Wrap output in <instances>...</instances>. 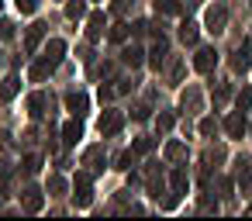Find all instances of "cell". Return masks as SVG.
Returning <instances> with one entry per match:
<instances>
[{"label": "cell", "mask_w": 252, "mask_h": 221, "mask_svg": "<svg viewBox=\"0 0 252 221\" xmlns=\"http://www.w3.org/2000/svg\"><path fill=\"white\" fill-rule=\"evenodd\" d=\"M224 128H228V135H231V138H242V131H245V118H242V111H235V114H228V121H224Z\"/></svg>", "instance_id": "8fae6325"}, {"label": "cell", "mask_w": 252, "mask_h": 221, "mask_svg": "<svg viewBox=\"0 0 252 221\" xmlns=\"http://www.w3.org/2000/svg\"><path fill=\"white\" fill-rule=\"evenodd\" d=\"M214 66H218V52H214V49H200L197 59H193V69H197V73H211Z\"/></svg>", "instance_id": "5b68a950"}, {"label": "cell", "mask_w": 252, "mask_h": 221, "mask_svg": "<svg viewBox=\"0 0 252 221\" xmlns=\"http://www.w3.org/2000/svg\"><path fill=\"white\" fill-rule=\"evenodd\" d=\"M66 104H69V111L80 118V114H87V107H90V100H87V94H69L66 97Z\"/></svg>", "instance_id": "7c38bea8"}, {"label": "cell", "mask_w": 252, "mask_h": 221, "mask_svg": "<svg viewBox=\"0 0 252 221\" xmlns=\"http://www.w3.org/2000/svg\"><path fill=\"white\" fill-rule=\"evenodd\" d=\"M45 107H49V97H45V94H32V97H28V114H32V118H42Z\"/></svg>", "instance_id": "30bf717a"}, {"label": "cell", "mask_w": 252, "mask_h": 221, "mask_svg": "<svg viewBox=\"0 0 252 221\" xmlns=\"http://www.w3.org/2000/svg\"><path fill=\"white\" fill-rule=\"evenodd\" d=\"M80 138H83V128H80V121H69V125L63 128V142H66V145H76Z\"/></svg>", "instance_id": "5bb4252c"}, {"label": "cell", "mask_w": 252, "mask_h": 221, "mask_svg": "<svg viewBox=\"0 0 252 221\" xmlns=\"http://www.w3.org/2000/svg\"><path fill=\"white\" fill-rule=\"evenodd\" d=\"M214 131H218V121L214 118H204L200 121V135H214Z\"/></svg>", "instance_id": "f546056e"}, {"label": "cell", "mask_w": 252, "mask_h": 221, "mask_svg": "<svg viewBox=\"0 0 252 221\" xmlns=\"http://www.w3.org/2000/svg\"><path fill=\"white\" fill-rule=\"evenodd\" d=\"M156 11H162V14H180V4H176V0H156Z\"/></svg>", "instance_id": "44dd1931"}, {"label": "cell", "mask_w": 252, "mask_h": 221, "mask_svg": "<svg viewBox=\"0 0 252 221\" xmlns=\"http://www.w3.org/2000/svg\"><path fill=\"white\" fill-rule=\"evenodd\" d=\"M66 14H69L73 21H80V18L87 14V4H83V0H69V4H66Z\"/></svg>", "instance_id": "d6986e66"}, {"label": "cell", "mask_w": 252, "mask_h": 221, "mask_svg": "<svg viewBox=\"0 0 252 221\" xmlns=\"http://www.w3.org/2000/svg\"><path fill=\"white\" fill-rule=\"evenodd\" d=\"M104 28H107V18H104L100 11H94V14L87 18V38H90V42H97V38L104 35Z\"/></svg>", "instance_id": "277c9868"}, {"label": "cell", "mask_w": 252, "mask_h": 221, "mask_svg": "<svg viewBox=\"0 0 252 221\" xmlns=\"http://www.w3.org/2000/svg\"><path fill=\"white\" fill-rule=\"evenodd\" d=\"M235 104H238V111H245V107L252 104V90H242V94L235 97Z\"/></svg>", "instance_id": "83f0119b"}, {"label": "cell", "mask_w": 252, "mask_h": 221, "mask_svg": "<svg viewBox=\"0 0 252 221\" xmlns=\"http://www.w3.org/2000/svg\"><path fill=\"white\" fill-rule=\"evenodd\" d=\"M149 149H152V138H138V142L131 145V152H138V156H142V152H149Z\"/></svg>", "instance_id": "1f68e13d"}, {"label": "cell", "mask_w": 252, "mask_h": 221, "mask_svg": "<svg viewBox=\"0 0 252 221\" xmlns=\"http://www.w3.org/2000/svg\"><path fill=\"white\" fill-rule=\"evenodd\" d=\"M0 38H14V21H0Z\"/></svg>", "instance_id": "4dcf8cb0"}, {"label": "cell", "mask_w": 252, "mask_h": 221, "mask_svg": "<svg viewBox=\"0 0 252 221\" xmlns=\"http://www.w3.org/2000/svg\"><path fill=\"white\" fill-rule=\"evenodd\" d=\"M180 42L183 45H197V25L193 21H183L180 25Z\"/></svg>", "instance_id": "2e32d148"}, {"label": "cell", "mask_w": 252, "mask_h": 221, "mask_svg": "<svg viewBox=\"0 0 252 221\" xmlns=\"http://www.w3.org/2000/svg\"><path fill=\"white\" fill-rule=\"evenodd\" d=\"M142 56H145V52H142L138 45H128V49L121 52V59H125L128 66H142Z\"/></svg>", "instance_id": "e0dca14e"}, {"label": "cell", "mask_w": 252, "mask_h": 221, "mask_svg": "<svg viewBox=\"0 0 252 221\" xmlns=\"http://www.w3.org/2000/svg\"><path fill=\"white\" fill-rule=\"evenodd\" d=\"M166 52H169V45H166V38H162V32H159V35H156V45H152V52H149V63L159 69L162 59H166Z\"/></svg>", "instance_id": "9c48e42d"}, {"label": "cell", "mask_w": 252, "mask_h": 221, "mask_svg": "<svg viewBox=\"0 0 252 221\" xmlns=\"http://www.w3.org/2000/svg\"><path fill=\"white\" fill-rule=\"evenodd\" d=\"M224 21H228V11H224L221 4L207 11V32H211V35H218V32L224 28Z\"/></svg>", "instance_id": "8992f818"}, {"label": "cell", "mask_w": 252, "mask_h": 221, "mask_svg": "<svg viewBox=\"0 0 252 221\" xmlns=\"http://www.w3.org/2000/svg\"><path fill=\"white\" fill-rule=\"evenodd\" d=\"M18 90H21V80H18V76H7L4 83H0V100H11Z\"/></svg>", "instance_id": "9a60e30c"}, {"label": "cell", "mask_w": 252, "mask_h": 221, "mask_svg": "<svg viewBox=\"0 0 252 221\" xmlns=\"http://www.w3.org/2000/svg\"><path fill=\"white\" fill-rule=\"evenodd\" d=\"M21 207L25 211H42V190L38 187H25L21 190Z\"/></svg>", "instance_id": "ba28073f"}, {"label": "cell", "mask_w": 252, "mask_h": 221, "mask_svg": "<svg viewBox=\"0 0 252 221\" xmlns=\"http://www.w3.org/2000/svg\"><path fill=\"white\" fill-rule=\"evenodd\" d=\"M128 38V25H118V28H111V42H125Z\"/></svg>", "instance_id": "4316f807"}, {"label": "cell", "mask_w": 252, "mask_h": 221, "mask_svg": "<svg viewBox=\"0 0 252 221\" xmlns=\"http://www.w3.org/2000/svg\"><path fill=\"white\" fill-rule=\"evenodd\" d=\"M14 4H18L21 14H35L38 11V0H14Z\"/></svg>", "instance_id": "d4e9b609"}, {"label": "cell", "mask_w": 252, "mask_h": 221, "mask_svg": "<svg viewBox=\"0 0 252 221\" xmlns=\"http://www.w3.org/2000/svg\"><path fill=\"white\" fill-rule=\"evenodd\" d=\"M0 7H4V0H0Z\"/></svg>", "instance_id": "d6a6232c"}, {"label": "cell", "mask_w": 252, "mask_h": 221, "mask_svg": "<svg viewBox=\"0 0 252 221\" xmlns=\"http://www.w3.org/2000/svg\"><path fill=\"white\" fill-rule=\"evenodd\" d=\"M121 125H125V118H121V111H104V118L97 121V128H100V135H118V131H121Z\"/></svg>", "instance_id": "3957f363"}, {"label": "cell", "mask_w": 252, "mask_h": 221, "mask_svg": "<svg viewBox=\"0 0 252 221\" xmlns=\"http://www.w3.org/2000/svg\"><path fill=\"white\" fill-rule=\"evenodd\" d=\"M183 152H187V149H183L180 142H169V145H166V159H183Z\"/></svg>", "instance_id": "603a6c76"}, {"label": "cell", "mask_w": 252, "mask_h": 221, "mask_svg": "<svg viewBox=\"0 0 252 221\" xmlns=\"http://www.w3.org/2000/svg\"><path fill=\"white\" fill-rule=\"evenodd\" d=\"M42 38H45V25H32V28H28V38H25V45H28V52H35Z\"/></svg>", "instance_id": "4fadbf2b"}, {"label": "cell", "mask_w": 252, "mask_h": 221, "mask_svg": "<svg viewBox=\"0 0 252 221\" xmlns=\"http://www.w3.org/2000/svg\"><path fill=\"white\" fill-rule=\"evenodd\" d=\"M49 73H52V69H49L45 63H38V66H32V80H35V83H42V80H45Z\"/></svg>", "instance_id": "7402d4cb"}, {"label": "cell", "mask_w": 252, "mask_h": 221, "mask_svg": "<svg viewBox=\"0 0 252 221\" xmlns=\"http://www.w3.org/2000/svg\"><path fill=\"white\" fill-rule=\"evenodd\" d=\"M249 66H252V45L245 42V45H242V49L231 56V69H235V73H245Z\"/></svg>", "instance_id": "52a82bcc"}, {"label": "cell", "mask_w": 252, "mask_h": 221, "mask_svg": "<svg viewBox=\"0 0 252 221\" xmlns=\"http://www.w3.org/2000/svg\"><path fill=\"white\" fill-rule=\"evenodd\" d=\"M63 56H66V42H63V38H52V42L45 45V52H42V63H45L49 69H56V66L63 63Z\"/></svg>", "instance_id": "7a4b0ae2"}, {"label": "cell", "mask_w": 252, "mask_h": 221, "mask_svg": "<svg viewBox=\"0 0 252 221\" xmlns=\"http://www.w3.org/2000/svg\"><path fill=\"white\" fill-rule=\"evenodd\" d=\"M49 193H52V197H63V193H66V180H63V176H52V180H49Z\"/></svg>", "instance_id": "ffe728a7"}, {"label": "cell", "mask_w": 252, "mask_h": 221, "mask_svg": "<svg viewBox=\"0 0 252 221\" xmlns=\"http://www.w3.org/2000/svg\"><path fill=\"white\" fill-rule=\"evenodd\" d=\"M156 128H159V131H169V128H173V114H159V118H156Z\"/></svg>", "instance_id": "f1b7e54d"}, {"label": "cell", "mask_w": 252, "mask_h": 221, "mask_svg": "<svg viewBox=\"0 0 252 221\" xmlns=\"http://www.w3.org/2000/svg\"><path fill=\"white\" fill-rule=\"evenodd\" d=\"M135 166V152H121L118 156V169H131Z\"/></svg>", "instance_id": "484cf974"}, {"label": "cell", "mask_w": 252, "mask_h": 221, "mask_svg": "<svg viewBox=\"0 0 252 221\" xmlns=\"http://www.w3.org/2000/svg\"><path fill=\"white\" fill-rule=\"evenodd\" d=\"M73 200L76 207H87L94 200V187H90V173H76V187H73Z\"/></svg>", "instance_id": "6da1fadb"}, {"label": "cell", "mask_w": 252, "mask_h": 221, "mask_svg": "<svg viewBox=\"0 0 252 221\" xmlns=\"http://www.w3.org/2000/svg\"><path fill=\"white\" fill-rule=\"evenodd\" d=\"M38 169H42V159H38V156H28V159H25V173H28V176H35Z\"/></svg>", "instance_id": "cb8c5ba5"}, {"label": "cell", "mask_w": 252, "mask_h": 221, "mask_svg": "<svg viewBox=\"0 0 252 221\" xmlns=\"http://www.w3.org/2000/svg\"><path fill=\"white\" fill-rule=\"evenodd\" d=\"M169 183H173V193H176V197H180V193H187V173H183V169H173Z\"/></svg>", "instance_id": "ac0fdd59"}]
</instances>
